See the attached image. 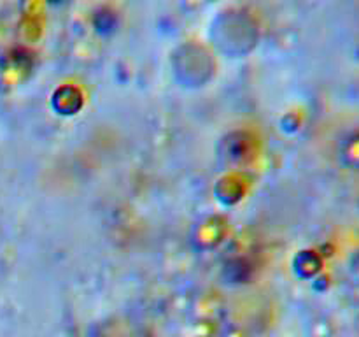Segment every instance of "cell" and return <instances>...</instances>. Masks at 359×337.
Here are the masks:
<instances>
[{"label":"cell","mask_w":359,"mask_h":337,"mask_svg":"<svg viewBox=\"0 0 359 337\" xmlns=\"http://www.w3.org/2000/svg\"><path fill=\"white\" fill-rule=\"evenodd\" d=\"M346 158L351 165L359 167V133L349 140L346 147Z\"/></svg>","instance_id":"obj_1"},{"label":"cell","mask_w":359,"mask_h":337,"mask_svg":"<svg viewBox=\"0 0 359 337\" xmlns=\"http://www.w3.org/2000/svg\"><path fill=\"white\" fill-rule=\"evenodd\" d=\"M354 270H356V274H358V277H359V256L356 260H354Z\"/></svg>","instance_id":"obj_2"}]
</instances>
